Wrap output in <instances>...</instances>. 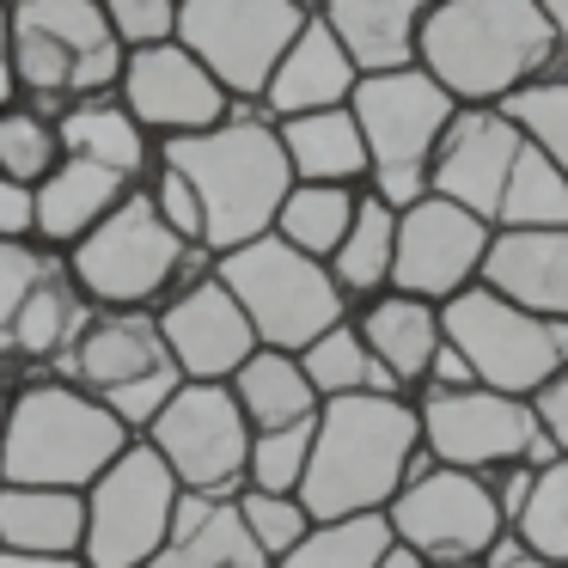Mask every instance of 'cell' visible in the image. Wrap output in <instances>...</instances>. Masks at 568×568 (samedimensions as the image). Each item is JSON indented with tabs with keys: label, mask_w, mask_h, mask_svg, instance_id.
I'll return each instance as SVG.
<instances>
[{
	"label": "cell",
	"mask_w": 568,
	"mask_h": 568,
	"mask_svg": "<svg viewBox=\"0 0 568 568\" xmlns=\"http://www.w3.org/2000/svg\"><path fill=\"white\" fill-rule=\"evenodd\" d=\"M416 68L458 111H501L562 62L544 0H440L422 19Z\"/></svg>",
	"instance_id": "6da1fadb"
},
{
	"label": "cell",
	"mask_w": 568,
	"mask_h": 568,
	"mask_svg": "<svg viewBox=\"0 0 568 568\" xmlns=\"http://www.w3.org/2000/svg\"><path fill=\"white\" fill-rule=\"evenodd\" d=\"M428 465L434 458L422 446V422L409 397H336L318 409L300 507L312 514V526L385 514L397 489Z\"/></svg>",
	"instance_id": "7a4b0ae2"
},
{
	"label": "cell",
	"mask_w": 568,
	"mask_h": 568,
	"mask_svg": "<svg viewBox=\"0 0 568 568\" xmlns=\"http://www.w3.org/2000/svg\"><path fill=\"white\" fill-rule=\"evenodd\" d=\"M160 160L172 172L190 178L202 202V251L209 257H226L239 245H257V239L275 233V214H282L287 190H294V172H287V153L275 123H263L257 111L233 104L221 129L209 135H184L165 141Z\"/></svg>",
	"instance_id": "3957f363"
},
{
	"label": "cell",
	"mask_w": 568,
	"mask_h": 568,
	"mask_svg": "<svg viewBox=\"0 0 568 568\" xmlns=\"http://www.w3.org/2000/svg\"><path fill=\"white\" fill-rule=\"evenodd\" d=\"M129 446L135 434L99 397H87L55 373H31L13 385V404L0 422V483L87 495Z\"/></svg>",
	"instance_id": "277c9868"
},
{
	"label": "cell",
	"mask_w": 568,
	"mask_h": 568,
	"mask_svg": "<svg viewBox=\"0 0 568 568\" xmlns=\"http://www.w3.org/2000/svg\"><path fill=\"white\" fill-rule=\"evenodd\" d=\"M68 282L80 287L92 312H160L190 282L214 275V257L202 245H184L165 233L148 190H129L74 251H68Z\"/></svg>",
	"instance_id": "5b68a950"
},
{
	"label": "cell",
	"mask_w": 568,
	"mask_h": 568,
	"mask_svg": "<svg viewBox=\"0 0 568 568\" xmlns=\"http://www.w3.org/2000/svg\"><path fill=\"white\" fill-rule=\"evenodd\" d=\"M348 116L367 141V165H373L367 196H379L392 214L416 209L428 196L434 153H440L458 104L422 68H404V74H385V80H361L355 99H348Z\"/></svg>",
	"instance_id": "8992f818"
},
{
	"label": "cell",
	"mask_w": 568,
	"mask_h": 568,
	"mask_svg": "<svg viewBox=\"0 0 568 568\" xmlns=\"http://www.w3.org/2000/svg\"><path fill=\"white\" fill-rule=\"evenodd\" d=\"M214 282L239 300V312L257 331V348H275V355H300L312 348L324 331H336L348 312V300L336 294L331 270L312 257H300L282 239H257V245H239L226 257H214Z\"/></svg>",
	"instance_id": "52a82bcc"
},
{
	"label": "cell",
	"mask_w": 568,
	"mask_h": 568,
	"mask_svg": "<svg viewBox=\"0 0 568 568\" xmlns=\"http://www.w3.org/2000/svg\"><path fill=\"white\" fill-rule=\"evenodd\" d=\"M55 379L80 385L87 397H99L135 440L160 422V409L184 392V373L165 355V336H160V318H153V312H92V324L80 331V343L68 348Z\"/></svg>",
	"instance_id": "ba28073f"
},
{
	"label": "cell",
	"mask_w": 568,
	"mask_h": 568,
	"mask_svg": "<svg viewBox=\"0 0 568 568\" xmlns=\"http://www.w3.org/2000/svg\"><path fill=\"white\" fill-rule=\"evenodd\" d=\"M300 0H178V50H190L233 104L257 111L282 55L306 31Z\"/></svg>",
	"instance_id": "9c48e42d"
},
{
	"label": "cell",
	"mask_w": 568,
	"mask_h": 568,
	"mask_svg": "<svg viewBox=\"0 0 568 568\" xmlns=\"http://www.w3.org/2000/svg\"><path fill=\"white\" fill-rule=\"evenodd\" d=\"M440 331L470 361L483 392L519 397V404H531L556 373H568V324L531 318V312L495 300L489 287H465L458 300H446Z\"/></svg>",
	"instance_id": "30bf717a"
},
{
	"label": "cell",
	"mask_w": 568,
	"mask_h": 568,
	"mask_svg": "<svg viewBox=\"0 0 568 568\" xmlns=\"http://www.w3.org/2000/svg\"><path fill=\"white\" fill-rule=\"evenodd\" d=\"M416 422H422V446H428L434 465L446 470H470V477H489V470L526 465V470H550L556 446L538 428L531 404L501 392H446V397H416Z\"/></svg>",
	"instance_id": "8fae6325"
},
{
	"label": "cell",
	"mask_w": 568,
	"mask_h": 568,
	"mask_svg": "<svg viewBox=\"0 0 568 568\" xmlns=\"http://www.w3.org/2000/svg\"><path fill=\"white\" fill-rule=\"evenodd\" d=\"M178 477L160 465L148 440H135L99 483L87 489V568H148L165 550V531L178 514Z\"/></svg>",
	"instance_id": "7c38bea8"
},
{
	"label": "cell",
	"mask_w": 568,
	"mask_h": 568,
	"mask_svg": "<svg viewBox=\"0 0 568 568\" xmlns=\"http://www.w3.org/2000/svg\"><path fill=\"white\" fill-rule=\"evenodd\" d=\"M385 526L409 556H422L428 568L440 562H489V550L507 538V519L495 507L489 483L470 470L428 465L397 489V501L385 507Z\"/></svg>",
	"instance_id": "4fadbf2b"
},
{
	"label": "cell",
	"mask_w": 568,
	"mask_h": 568,
	"mask_svg": "<svg viewBox=\"0 0 568 568\" xmlns=\"http://www.w3.org/2000/svg\"><path fill=\"white\" fill-rule=\"evenodd\" d=\"M141 440L160 453V465L178 477L184 495H209V501H239L245 495L251 428L226 385H184Z\"/></svg>",
	"instance_id": "5bb4252c"
},
{
	"label": "cell",
	"mask_w": 568,
	"mask_h": 568,
	"mask_svg": "<svg viewBox=\"0 0 568 568\" xmlns=\"http://www.w3.org/2000/svg\"><path fill=\"white\" fill-rule=\"evenodd\" d=\"M495 226L477 214L453 209L440 196H422L416 209L397 214V257H392V294L446 306L465 287L483 282V257H489Z\"/></svg>",
	"instance_id": "9a60e30c"
},
{
	"label": "cell",
	"mask_w": 568,
	"mask_h": 568,
	"mask_svg": "<svg viewBox=\"0 0 568 568\" xmlns=\"http://www.w3.org/2000/svg\"><path fill=\"white\" fill-rule=\"evenodd\" d=\"M123 111L148 129V141H184V135H209L233 116V99L209 80V68L178 43L160 50H135L123 62V87H116Z\"/></svg>",
	"instance_id": "2e32d148"
},
{
	"label": "cell",
	"mask_w": 568,
	"mask_h": 568,
	"mask_svg": "<svg viewBox=\"0 0 568 568\" xmlns=\"http://www.w3.org/2000/svg\"><path fill=\"white\" fill-rule=\"evenodd\" d=\"M153 318H160L165 355L184 373V385H233V373L257 355V331H251L239 300L214 275H202L184 294H172Z\"/></svg>",
	"instance_id": "e0dca14e"
},
{
	"label": "cell",
	"mask_w": 568,
	"mask_h": 568,
	"mask_svg": "<svg viewBox=\"0 0 568 568\" xmlns=\"http://www.w3.org/2000/svg\"><path fill=\"white\" fill-rule=\"evenodd\" d=\"M519 148H526V135H519V123L507 111H458L440 153H434L428 196H440L453 209L477 214L483 226H495V209H501V190L514 178Z\"/></svg>",
	"instance_id": "ac0fdd59"
},
{
	"label": "cell",
	"mask_w": 568,
	"mask_h": 568,
	"mask_svg": "<svg viewBox=\"0 0 568 568\" xmlns=\"http://www.w3.org/2000/svg\"><path fill=\"white\" fill-rule=\"evenodd\" d=\"M355 87H361V74L348 68L343 43L331 38V26H324L318 7H312L306 31L294 38V50L282 55L270 92H263L257 116L263 123H294V116H318V111H348Z\"/></svg>",
	"instance_id": "d6986e66"
},
{
	"label": "cell",
	"mask_w": 568,
	"mask_h": 568,
	"mask_svg": "<svg viewBox=\"0 0 568 568\" xmlns=\"http://www.w3.org/2000/svg\"><path fill=\"white\" fill-rule=\"evenodd\" d=\"M318 19L331 26V38L343 43L348 68L361 80H385L416 68L428 7L422 0H324Z\"/></svg>",
	"instance_id": "ffe728a7"
},
{
	"label": "cell",
	"mask_w": 568,
	"mask_h": 568,
	"mask_svg": "<svg viewBox=\"0 0 568 568\" xmlns=\"http://www.w3.org/2000/svg\"><path fill=\"white\" fill-rule=\"evenodd\" d=\"M477 287L531 318L568 324V233H495Z\"/></svg>",
	"instance_id": "44dd1931"
},
{
	"label": "cell",
	"mask_w": 568,
	"mask_h": 568,
	"mask_svg": "<svg viewBox=\"0 0 568 568\" xmlns=\"http://www.w3.org/2000/svg\"><path fill=\"white\" fill-rule=\"evenodd\" d=\"M355 331H361V343H367V355L385 367V379L416 404L422 379H428L434 355H440V343H446L440 306L409 300V294H379L355 312Z\"/></svg>",
	"instance_id": "7402d4cb"
},
{
	"label": "cell",
	"mask_w": 568,
	"mask_h": 568,
	"mask_svg": "<svg viewBox=\"0 0 568 568\" xmlns=\"http://www.w3.org/2000/svg\"><path fill=\"white\" fill-rule=\"evenodd\" d=\"M92 324V306L80 300V287L68 282V263L26 300V312L13 318L7 343H0V367H19V379L31 373H55L68 361V348L80 343V331Z\"/></svg>",
	"instance_id": "603a6c76"
},
{
	"label": "cell",
	"mask_w": 568,
	"mask_h": 568,
	"mask_svg": "<svg viewBox=\"0 0 568 568\" xmlns=\"http://www.w3.org/2000/svg\"><path fill=\"white\" fill-rule=\"evenodd\" d=\"M129 190H135L129 178L104 172V165H92V160H62L38 184V245L55 251V257H68Z\"/></svg>",
	"instance_id": "cb8c5ba5"
},
{
	"label": "cell",
	"mask_w": 568,
	"mask_h": 568,
	"mask_svg": "<svg viewBox=\"0 0 568 568\" xmlns=\"http://www.w3.org/2000/svg\"><path fill=\"white\" fill-rule=\"evenodd\" d=\"M55 135H62L68 160H92L104 172L129 178V184H148V172L160 165V141H148V129L123 111V99H80L55 116Z\"/></svg>",
	"instance_id": "d4e9b609"
},
{
	"label": "cell",
	"mask_w": 568,
	"mask_h": 568,
	"mask_svg": "<svg viewBox=\"0 0 568 568\" xmlns=\"http://www.w3.org/2000/svg\"><path fill=\"white\" fill-rule=\"evenodd\" d=\"M148 568H270L251 544L239 501H209V495H178L165 550Z\"/></svg>",
	"instance_id": "484cf974"
},
{
	"label": "cell",
	"mask_w": 568,
	"mask_h": 568,
	"mask_svg": "<svg viewBox=\"0 0 568 568\" xmlns=\"http://www.w3.org/2000/svg\"><path fill=\"white\" fill-rule=\"evenodd\" d=\"M287 153L294 184H336V190H367L373 165H367V141H361L348 111H318V116H294L275 123Z\"/></svg>",
	"instance_id": "4316f807"
},
{
	"label": "cell",
	"mask_w": 568,
	"mask_h": 568,
	"mask_svg": "<svg viewBox=\"0 0 568 568\" xmlns=\"http://www.w3.org/2000/svg\"><path fill=\"white\" fill-rule=\"evenodd\" d=\"M87 544V495L68 489H0V550L19 556H80Z\"/></svg>",
	"instance_id": "83f0119b"
},
{
	"label": "cell",
	"mask_w": 568,
	"mask_h": 568,
	"mask_svg": "<svg viewBox=\"0 0 568 568\" xmlns=\"http://www.w3.org/2000/svg\"><path fill=\"white\" fill-rule=\"evenodd\" d=\"M233 404L245 416L251 434H275V428H300V422H318V392L300 373V355H275V348H257L245 367L233 373Z\"/></svg>",
	"instance_id": "f1b7e54d"
},
{
	"label": "cell",
	"mask_w": 568,
	"mask_h": 568,
	"mask_svg": "<svg viewBox=\"0 0 568 568\" xmlns=\"http://www.w3.org/2000/svg\"><path fill=\"white\" fill-rule=\"evenodd\" d=\"M392 257H397V214L385 209L379 196L361 190L355 226H348V239L336 245V257L324 263L331 282H336V294L348 300V312H361L367 300L392 294Z\"/></svg>",
	"instance_id": "f546056e"
},
{
	"label": "cell",
	"mask_w": 568,
	"mask_h": 568,
	"mask_svg": "<svg viewBox=\"0 0 568 568\" xmlns=\"http://www.w3.org/2000/svg\"><path fill=\"white\" fill-rule=\"evenodd\" d=\"M300 373H306V385L318 392V404H336V397H404L392 379H385L379 361L367 355L355 318H343L336 331H324L312 348H300Z\"/></svg>",
	"instance_id": "4dcf8cb0"
},
{
	"label": "cell",
	"mask_w": 568,
	"mask_h": 568,
	"mask_svg": "<svg viewBox=\"0 0 568 568\" xmlns=\"http://www.w3.org/2000/svg\"><path fill=\"white\" fill-rule=\"evenodd\" d=\"M355 209H361V190H336V184H294L275 214V239L294 245L300 257L312 263H331L336 245L348 239L355 226Z\"/></svg>",
	"instance_id": "1f68e13d"
},
{
	"label": "cell",
	"mask_w": 568,
	"mask_h": 568,
	"mask_svg": "<svg viewBox=\"0 0 568 568\" xmlns=\"http://www.w3.org/2000/svg\"><path fill=\"white\" fill-rule=\"evenodd\" d=\"M495 233H568V178L538 148H519L514 178L495 209Z\"/></svg>",
	"instance_id": "d6a6232c"
},
{
	"label": "cell",
	"mask_w": 568,
	"mask_h": 568,
	"mask_svg": "<svg viewBox=\"0 0 568 568\" xmlns=\"http://www.w3.org/2000/svg\"><path fill=\"white\" fill-rule=\"evenodd\" d=\"M392 526L385 514H367V519H331V526H312L306 544L294 556H282L275 568H379L385 550H392Z\"/></svg>",
	"instance_id": "836d02e7"
},
{
	"label": "cell",
	"mask_w": 568,
	"mask_h": 568,
	"mask_svg": "<svg viewBox=\"0 0 568 568\" xmlns=\"http://www.w3.org/2000/svg\"><path fill=\"white\" fill-rule=\"evenodd\" d=\"M62 160L68 153H62V135H55V116L31 111V104L0 111V178H7V184L38 190Z\"/></svg>",
	"instance_id": "e575fe53"
},
{
	"label": "cell",
	"mask_w": 568,
	"mask_h": 568,
	"mask_svg": "<svg viewBox=\"0 0 568 568\" xmlns=\"http://www.w3.org/2000/svg\"><path fill=\"white\" fill-rule=\"evenodd\" d=\"M514 538H519V550L568 568V458L538 470V483L526 495V514L514 519Z\"/></svg>",
	"instance_id": "d590c367"
},
{
	"label": "cell",
	"mask_w": 568,
	"mask_h": 568,
	"mask_svg": "<svg viewBox=\"0 0 568 568\" xmlns=\"http://www.w3.org/2000/svg\"><path fill=\"white\" fill-rule=\"evenodd\" d=\"M501 111L514 116L519 135H526L531 148H538L544 160L568 178V74H550V80H538V87L514 92Z\"/></svg>",
	"instance_id": "8d00e7d4"
},
{
	"label": "cell",
	"mask_w": 568,
	"mask_h": 568,
	"mask_svg": "<svg viewBox=\"0 0 568 568\" xmlns=\"http://www.w3.org/2000/svg\"><path fill=\"white\" fill-rule=\"evenodd\" d=\"M312 434H318V422L275 428V434H251L245 489H257V495H300L306 465H312Z\"/></svg>",
	"instance_id": "74e56055"
},
{
	"label": "cell",
	"mask_w": 568,
	"mask_h": 568,
	"mask_svg": "<svg viewBox=\"0 0 568 568\" xmlns=\"http://www.w3.org/2000/svg\"><path fill=\"white\" fill-rule=\"evenodd\" d=\"M239 519H245L251 544H257V556L270 568L282 562V556H294L300 544H306V531H312V514L300 507V495H257V489H245V495H239Z\"/></svg>",
	"instance_id": "f35d334b"
},
{
	"label": "cell",
	"mask_w": 568,
	"mask_h": 568,
	"mask_svg": "<svg viewBox=\"0 0 568 568\" xmlns=\"http://www.w3.org/2000/svg\"><path fill=\"white\" fill-rule=\"evenodd\" d=\"M55 270H62V257L43 251L38 239H26V245H7V239H0V343H7L13 318L26 312V300L38 294Z\"/></svg>",
	"instance_id": "ab89813d"
},
{
	"label": "cell",
	"mask_w": 568,
	"mask_h": 568,
	"mask_svg": "<svg viewBox=\"0 0 568 568\" xmlns=\"http://www.w3.org/2000/svg\"><path fill=\"white\" fill-rule=\"evenodd\" d=\"M104 19H111V38L123 43V55L178 43V0H104Z\"/></svg>",
	"instance_id": "60d3db41"
},
{
	"label": "cell",
	"mask_w": 568,
	"mask_h": 568,
	"mask_svg": "<svg viewBox=\"0 0 568 568\" xmlns=\"http://www.w3.org/2000/svg\"><path fill=\"white\" fill-rule=\"evenodd\" d=\"M141 190H148V202H153V214H160L165 233H178L184 245H202V202H196V190H190L184 172H172V165L160 160Z\"/></svg>",
	"instance_id": "b9f144b4"
},
{
	"label": "cell",
	"mask_w": 568,
	"mask_h": 568,
	"mask_svg": "<svg viewBox=\"0 0 568 568\" xmlns=\"http://www.w3.org/2000/svg\"><path fill=\"white\" fill-rule=\"evenodd\" d=\"M0 239H7V245L38 239V190L7 184V178H0Z\"/></svg>",
	"instance_id": "7bdbcfd3"
},
{
	"label": "cell",
	"mask_w": 568,
	"mask_h": 568,
	"mask_svg": "<svg viewBox=\"0 0 568 568\" xmlns=\"http://www.w3.org/2000/svg\"><path fill=\"white\" fill-rule=\"evenodd\" d=\"M531 416H538V428L550 434V446L568 458V373H556L550 385H544L538 397H531Z\"/></svg>",
	"instance_id": "ee69618b"
},
{
	"label": "cell",
	"mask_w": 568,
	"mask_h": 568,
	"mask_svg": "<svg viewBox=\"0 0 568 568\" xmlns=\"http://www.w3.org/2000/svg\"><path fill=\"white\" fill-rule=\"evenodd\" d=\"M489 495H495V507H501V519H507V531H514V519L526 514V495H531V483H538V470H526V465H507V470H489Z\"/></svg>",
	"instance_id": "f6af8a7d"
},
{
	"label": "cell",
	"mask_w": 568,
	"mask_h": 568,
	"mask_svg": "<svg viewBox=\"0 0 568 568\" xmlns=\"http://www.w3.org/2000/svg\"><path fill=\"white\" fill-rule=\"evenodd\" d=\"M470 385H477L470 361L458 355L453 343H440V355H434V367H428V379H422V392H416V397H446V392H470Z\"/></svg>",
	"instance_id": "bcb514c9"
},
{
	"label": "cell",
	"mask_w": 568,
	"mask_h": 568,
	"mask_svg": "<svg viewBox=\"0 0 568 568\" xmlns=\"http://www.w3.org/2000/svg\"><path fill=\"white\" fill-rule=\"evenodd\" d=\"M19 104V80H13V31H7V7H0V111Z\"/></svg>",
	"instance_id": "7dc6e473"
},
{
	"label": "cell",
	"mask_w": 568,
	"mask_h": 568,
	"mask_svg": "<svg viewBox=\"0 0 568 568\" xmlns=\"http://www.w3.org/2000/svg\"><path fill=\"white\" fill-rule=\"evenodd\" d=\"M489 568H556V562H544V556H531V550H519V538L507 531L501 544L489 550Z\"/></svg>",
	"instance_id": "c3c4849f"
},
{
	"label": "cell",
	"mask_w": 568,
	"mask_h": 568,
	"mask_svg": "<svg viewBox=\"0 0 568 568\" xmlns=\"http://www.w3.org/2000/svg\"><path fill=\"white\" fill-rule=\"evenodd\" d=\"M544 13H550V38H556V62L568 74V0H544Z\"/></svg>",
	"instance_id": "681fc988"
},
{
	"label": "cell",
	"mask_w": 568,
	"mask_h": 568,
	"mask_svg": "<svg viewBox=\"0 0 568 568\" xmlns=\"http://www.w3.org/2000/svg\"><path fill=\"white\" fill-rule=\"evenodd\" d=\"M0 568H87L80 556H19V550H0Z\"/></svg>",
	"instance_id": "f907efd6"
},
{
	"label": "cell",
	"mask_w": 568,
	"mask_h": 568,
	"mask_svg": "<svg viewBox=\"0 0 568 568\" xmlns=\"http://www.w3.org/2000/svg\"><path fill=\"white\" fill-rule=\"evenodd\" d=\"M379 568H428V562H422V556H409L404 544H392V550H385V562H379Z\"/></svg>",
	"instance_id": "816d5d0a"
},
{
	"label": "cell",
	"mask_w": 568,
	"mask_h": 568,
	"mask_svg": "<svg viewBox=\"0 0 568 568\" xmlns=\"http://www.w3.org/2000/svg\"><path fill=\"white\" fill-rule=\"evenodd\" d=\"M13 385H19V379H13L7 367H0V422H7V404H13Z\"/></svg>",
	"instance_id": "f5cc1de1"
},
{
	"label": "cell",
	"mask_w": 568,
	"mask_h": 568,
	"mask_svg": "<svg viewBox=\"0 0 568 568\" xmlns=\"http://www.w3.org/2000/svg\"><path fill=\"white\" fill-rule=\"evenodd\" d=\"M440 568H489V562H440Z\"/></svg>",
	"instance_id": "db71d44e"
},
{
	"label": "cell",
	"mask_w": 568,
	"mask_h": 568,
	"mask_svg": "<svg viewBox=\"0 0 568 568\" xmlns=\"http://www.w3.org/2000/svg\"><path fill=\"white\" fill-rule=\"evenodd\" d=\"M0 489H7V483H0Z\"/></svg>",
	"instance_id": "11a10c76"
}]
</instances>
